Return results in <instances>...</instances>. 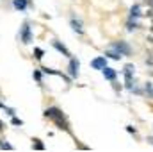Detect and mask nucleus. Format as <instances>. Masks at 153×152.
<instances>
[{
    "label": "nucleus",
    "instance_id": "6e6552de",
    "mask_svg": "<svg viewBox=\"0 0 153 152\" xmlns=\"http://www.w3.org/2000/svg\"><path fill=\"white\" fill-rule=\"evenodd\" d=\"M71 27H73V31H76V32H82V23L78 20H75V18H71Z\"/></svg>",
    "mask_w": 153,
    "mask_h": 152
},
{
    "label": "nucleus",
    "instance_id": "9d476101",
    "mask_svg": "<svg viewBox=\"0 0 153 152\" xmlns=\"http://www.w3.org/2000/svg\"><path fill=\"white\" fill-rule=\"evenodd\" d=\"M134 16H139V5H134L132 7V18Z\"/></svg>",
    "mask_w": 153,
    "mask_h": 152
},
{
    "label": "nucleus",
    "instance_id": "0eeeda50",
    "mask_svg": "<svg viewBox=\"0 0 153 152\" xmlns=\"http://www.w3.org/2000/svg\"><path fill=\"white\" fill-rule=\"evenodd\" d=\"M53 47H55V48H57V50H59V52H62V54H64V56H70V52H68V50H66V47H64V45H61V43H59V41H53Z\"/></svg>",
    "mask_w": 153,
    "mask_h": 152
},
{
    "label": "nucleus",
    "instance_id": "39448f33",
    "mask_svg": "<svg viewBox=\"0 0 153 152\" xmlns=\"http://www.w3.org/2000/svg\"><path fill=\"white\" fill-rule=\"evenodd\" d=\"M132 72H134L132 66H126L125 68V77H126V86L128 88H132Z\"/></svg>",
    "mask_w": 153,
    "mask_h": 152
},
{
    "label": "nucleus",
    "instance_id": "423d86ee",
    "mask_svg": "<svg viewBox=\"0 0 153 152\" xmlns=\"http://www.w3.org/2000/svg\"><path fill=\"white\" fill-rule=\"evenodd\" d=\"M102 72H103V77H105V79H109V81H114V79H116V72L112 70V68H107V66H105Z\"/></svg>",
    "mask_w": 153,
    "mask_h": 152
},
{
    "label": "nucleus",
    "instance_id": "f8f14e48",
    "mask_svg": "<svg viewBox=\"0 0 153 152\" xmlns=\"http://www.w3.org/2000/svg\"><path fill=\"white\" fill-rule=\"evenodd\" d=\"M13 123H14V125H22V120H18V118H14V120H13Z\"/></svg>",
    "mask_w": 153,
    "mask_h": 152
},
{
    "label": "nucleus",
    "instance_id": "7ed1b4c3",
    "mask_svg": "<svg viewBox=\"0 0 153 152\" xmlns=\"http://www.w3.org/2000/svg\"><path fill=\"white\" fill-rule=\"evenodd\" d=\"M78 68H80V63H78L76 59H71V61H70V68H68V70H70V75L76 77L78 75Z\"/></svg>",
    "mask_w": 153,
    "mask_h": 152
},
{
    "label": "nucleus",
    "instance_id": "1a4fd4ad",
    "mask_svg": "<svg viewBox=\"0 0 153 152\" xmlns=\"http://www.w3.org/2000/svg\"><path fill=\"white\" fill-rule=\"evenodd\" d=\"M14 7L16 9H25L27 7V0H14Z\"/></svg>",
    "mask_w": 153,
    "mask_h": 152
},
{
    "label": "nucleus",
    "instance_id": "f257e3e1",
    "mask_svg": "<svg viewBox=\"0 0 153 152\" xmlns=\"http://www.w3.org/2000/svg\"><path fill=\"white\" fill-rule=\"evenodd\" d=\"M91 66H93L94 70H103V68L107 66V59H105V56L93 59V61H91Z\"/></svg>",
    "mask_w": 153,
    "mask_h": 152
},
{
    "label": "nucleus",
    "instance_id": "20e7f679",
    "mask_svg": "<svg viewBox=\"0 0 153 152\" xmlns=\"http://www.w3.org/2000/svg\"><path fill=\"white\" fill-rule=\"evenodd\" d=\"M22 39H23V43H30V27L25 23L23 25V32H22Z\"/></svg>",
    "mask_w": 153,
    "mask_h": 152
},
{
    "label": "nucleus",
    "instance_id": "f03ea898",
    "mask_svg": "<svg viewBox=\"0 0 153 152\" xmlns=\"http://www.w3.org/2000/svg\"><path fill=\"white\" fill-rule=\"evenodd\" d=\"M112 48H114V50H117L121 56H123V54H125V56H126V54H130V47H128L126 43H123V41L114 43V45H112Z\"/></svg>",
    "mask_w": 153,
    "mask_h": 152
},
{
    "label": "nucleus",
    "instance_id": "ddd939ff",
    "mask_svg": "<svg viewBox=\"0 0 153 152\" xmlns=\"http://www.w3.org/2000/svg\"><path fill=\"white\" fill-rule=\"evenodd\" d=\"M148 141H150V143L153 145V138H148Z\"/></svg>",
    "mask_w": 153,
    "mask_h": 152
},
{
    "label": "nucleus",
    "instance_id": "9b49d317",
    "mask_svg": "<svg viewBox=\"0 0 153 152\" xmlns=\"http://www.w3.org/2000/svg\"><path fill=\"white\" fill-rule=\"evenodd\" d=\"M36 57H38V59L43 57V50H41V48H36Z\"/></svg>",
    "mask_w": 153,
    "mask_h": 152
}]
</instances>
